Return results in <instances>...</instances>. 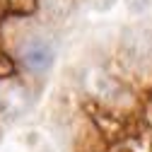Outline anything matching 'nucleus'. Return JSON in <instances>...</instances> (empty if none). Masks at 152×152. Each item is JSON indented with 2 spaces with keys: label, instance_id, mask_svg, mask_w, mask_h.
<instances>
[{
  "label": "nucleus",
  "instance_id": "obj_2",
  "mask_svg": "<svg viewBox=\"0 0 152 152\" xmlns=\"http://www.w3.org/2000/svg\"><path fill=\"white\" fill-rule=\"evenodd\" d=\"M22 63L31 72H44L53 63V48L41 39H34L22 48Z\"/></svg>",
  "mask_w": 152,
  "mask_h": 152
},
{
  "label": "nucleus",
  "instance_id": "obj_3",
  "mask_svg": "<svg viewBox=\"0 0 152 152\" xmlns=\"http://www.w3.org/2000/svg\"><path fill=\"white\" fill-rule=\"evenodd\" d=\"M36 10L48 22H61L70 15L72 0H36Z\"/></svg>",
  "mask_w": 152,
  "mask_h": 152
},
{
  "label": "nucleus",
  "instance_id": "obj_1",
  "mask_svg": "<svg viewBox=\"0 0 152 152\" xmlns=\"http://www.w3.org/2000/svg\"><path fill=\"white\" fill-rule=\"evenodd\" d=\"M29 104V94L22 85H0V116H20Z\"/></svg>",
  "mask_w": 152,
  "mask_h": 152
},
{
  "label": "nucleus",
  "instance_id": "obj_4",
  "mask_svg": "<svg viewBox=\"0 0 152 152\" xmlns=\"http://www.w3.org/2000/svg\"><path fill=\"white\" fill-rule=\"evenodd\" d=\"M152 53V36L145 31H133L128 36V56L135 61H145Z\"/></svg>",
  "mask_w": 152,
  "mask_h": 152
}]
</instances>
